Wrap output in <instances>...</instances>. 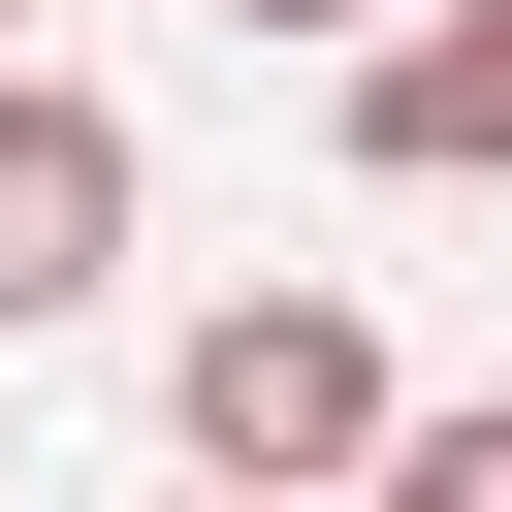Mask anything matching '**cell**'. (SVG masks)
<instances>
[{
	"label": "cell",
	"instance_id": "6",
	"mask_svg": "<svg viewBox=\"0 0 512 512\" xmlns=\"http://www.w3.org/2000/svg\"><path fill=\"white\" fill-rule=\"evenodd\" d=\"M192 512H224V480H192Z\"/></svg>",
	"mask_w": 512,
	"mask_h": 512
},
{
	"label": "cell",
	"instance_id": "2",
	"mask_svg": "<svg viewBox=\"0 0 512 512\" xmlns=\"http://www.w3.org/2000/svg\"><path fill=\"white\" fill-rule=\"evenodd\" d=\"M128 288V96L0 64V320H96Z\"/></svg>",
	"mask_w": 512,
	"mask_h": 512
},
{
	"label": "cell",
	"instance_id": "5",
	"mask_svg": "<svg viewBox=\"0 0 512 512\" xmlns=\"http://www.w3.org/2000/svg\"><path fill=\"white\" fill-rule=\"evenodd\" d=\"M256 32H352V64H384V32H416V0H256Z\"/></svg>",
	"mask_w": 512,
	"mask_h": 512
},
{
	"label": "cell",
	"instance_id": "3",
	"mask_svg": "<svg viewBox=\"0 0 512 512\" xmlns=\"http://www.w3.org/2000/svg\"><path fill=\"white\" fill-rule=\"evenodd\" d=\"M352 160H384V192H512V0H416V32L352 64Z\"/></svg>",
	"mask_w": 512,
	"mask_h": 512
},
{
	"label": "cell",
	"instance_id": "7",
	"mask_svg": "<svg viewBox=\"0 0 512 512\" xmlns=\"http://www.w3.org/2000/svg\"><path fill=\"white\" fill-rule=\"evenodd\" d=\"M0 32H32V0H0Z\"/></svg>",
	"mask_w": 512,
	"mask_h": 512
},
{
	"label": "cell",
	"instance_id": "1",
	"mask_svg": "<svg viewBox=\"0 0 512 512\" xmlns=\"http://www.w3.org/2000/svg\"><path fill=\"white\" fill-rule=\"evenodd\" d=\"M160 416H192V480L224 512H320V480H384L416 416H384V352H352V288H224L192 352H160Z\"/></svg>",
	"mask_w": 512,
	"mask_h": 512
},
{
	"label": "cell",
	"instance_id": "4",
	"mask_svg": "<svg viewBox=\"0 0 512 512\" xmlns=\"http://www.w3.org/2000/svg\"><path fill=\"white\" fill-rule=\"evenodd\" d=\"M352 512H512V416H416V448H384Z\"/></svg>",
	"mask_w": 512,
	"mask_h": 512
}]
</instances>
